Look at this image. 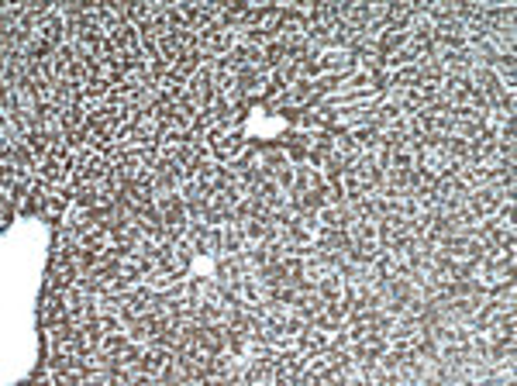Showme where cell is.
Instances as JSON below:
<instances>
[{"label":"cell","instance_id":"cell-1","mask_svg":"<svg viewBox=\"0 0 517 386\" xmlns=\"http://www.w3.org/2000/svg\"><path fill=\"white\" fill-rule=\"evenodd\" d=\"M245 249V232H241V221H228L224 224V255H239Z\"/></svg>","mask_w":517,"mask_h":386}]
</instances>
